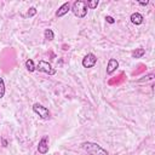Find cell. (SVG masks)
Listing matches in <instances>:
<instances>
[{"label":"cell","instance_id":"obj_11","mask_svg":"<svg viewBox=\"0 0 155 155\" xmlns=\"http://www.w3.org/2000/svg\"><path fill=\"white\" fill-rule=\"evenodd\" d=\"M44 38L48 41H52L54 39V33L52 31V29H45L44 31Z\"/></svg>","mask_w":155,"mask_h":155},{"label":"cell","instance_id":"obj_8","mask_svg":"<svg viewBox=\"0 0 155 155\" xmlns=\"http://www.w3.org/2000/svg\"><path fill=\"white\" fill-rule=\"evenodd\" d=\"M117 68H119V62H117V59L110 58V59L108 61V64H107V74H108V75H111Z\"/></svg>","mask_w":155,"mask_h":155},{"label":"cell","instance_id":"obj_6","mask_svg":"<svg viewBox=\"0 0 155 155\" xmlns=\"http://www.w3.org/2000/svg\"><path fill=\"white\" fill-rule=\"evenodd\" d=\"M48 143H50V138L48 136H42V138L39 140L38 143V151L40 154H47L48 153Z\"/></svg>","mask_w":155,"mask_h":155},{"label":"cell","instance_id":"obj_18","mask_svg":"<svg viewBox=\"0 0 155 155\" xmlns=\"http://www.w3.org/2000/svg\"><path fill=\"white\" fill-rule=\"evenodd\" d=\"M2 145H4V147H6V145H7V142H6V139H2Z\"/></svg>","mask_w":155,"mask_h":155},{"label":"cell","instance_id":"obj_12","mask_svg":"<svg viewBox=\"0 0 155 155\" xmlns=\"http://www.w3.org/2000/svg\"><path fill=\"white\" fill-rule=\"evenodd\" d=\"M25 68H27V70L28 71H34L35 69H36V67H35V64H34V61L33 59H27L25 61Z\"/></svg>","mask_w":155,"mask_h":155},{"label":"cell","instance_id":"obj_1","mask_svg":"<svg viewBox=\"0 0 155 155\" xmlns=\"http://www.w3.org/2000/svg\"><path fill=\"white\" fill-rule=\"evenodd\" d=\"M81 148L90 155H109V153L104 148L93 142H84L81 143Z\"/></svg>","mask_w":155,"mask_h":155},{"label":"cell","instance_id":"obj_9","mask_svg":"<svg viewBox=\"0 0 155 155\" xmlns=\"http://www.w3.org/2000/svg\"><path fill=\"white\" fill-rule=\"evenodd\" d=\"M130 19H131V22L133 23V24H136V25H139V24H142L143 23V16L139 13V12H134V13H132L131 15V17H130Z\"/></svg>","mask_w":155,"mask_h":155},{"label":"cell","instance_id":"obj_15","mask_svg":"<svg viewBox=\"0 0 155 155\" xmlns=\"http://www.w3.org/2000/svg\"><path fill=\"white\" fill-rule=\"evenodd\" d=\"M36 15V8L35 7H30L29 11H28V17H33Z\"/></svg>","mask_w":155,"mask_h":155},{"label":"cell","instance_id":"obj_10","mask_svg":"<svg viewBox=\"0 0 155 155\" xmlns=\"http://www.w3.org/2000/svg\"><path fill=\"white\" fill-rule=\"evenodd\" d=\"M144 54H145V50L142 48V47H138L134 51H132V57L133 58H142Z\"/></svg>","mask_w":155,"mask_h":155},{"label":"cell","instance_id":"obj_17","mask_svg":"<svg viewBox=\"0 0 155 155\" xmlns=\"http://www.w3.org/2000/svg\"><path fill=\"white\" fill-rule=\"evenodd\" d=\"M138 4H139V5H142V6H145V5H148V4H149V1H147V0H145V1H138Z\"/></svg>","mask_w":155,"mask_h":155},{"label":"cell","instance_id":"obj_13","mask_svg":"<svg viewBox=\"0 0 155 155\" xmlns=\"http://www.w3.org/2000/svg\"><path fill=\"white\" fill-rule=\"evenodd\" d=\"M98 4H99L98 0H88V1H86L87 8H91V10H94V8L98 6Z\"/></svg>","mask_w":155,"mask_h":155},{"label":"cell","instance_id":"obj_19","mask_svg":"<svg viewBox=\"0 0 155 155\" xmlns=\"http://www.w3.org/2000/svg\"><path fill=\"white\" fill-rule=\"evenodd\" d=\"M53 155H61V154H59V153H54Z\"/></svg>","mask_w":155,"mask_h":155},{"label":"cell","instance_id":"obj_14","mask_svg":"<svg viewBox=\"0 0 155 155\" xmlns=\"http://www.w3.org/2000/svg\"><path fill=\"white\" fill-rule=\"evenodd\" d=\"M5 96V82L2 80V78L0 76V99Z\"/></svg>","mask_w":155,"mask_h":155},{"label":"cell","instance_id":"obj_7","mask_svg":"<svg viewBox=\"0 0 155 155\" xmlns=\"http://www.w3.org/2000/svg\"><path fill=\"white\" fill-rule=\"evenodd\" d=\"M70 8H71L70 2H69V1L64 2V4H63V5H61V7L56 11V17H63L64 15H67V13L70 11Z\"/></svg>","mask_w":155,"mask_h":155},{"label":"cell","instance_id":"obj_16","mask_svg":"<svg viewBox=\"0 0 155 155\" xmlns=\"http://www.w3.org/2000/svg\"><path fill=\"white\" fill-rule=\"evenodd\" d=\"M105 19H107V22H108V23H110V24L115 23V19H114L111 16H107V17H105Z\"/></svg>","mask_w":155,"mask_h":155},{"label":"cell","instance_id":"obj_2","mask_svg":"<svg viewBox=\"0 0 155 155\" xmlns=\"http://www.w3.org/2000/svg\"><path fill=\"white\" fill-rule=\"evenodd\" d=\"M70 10L73 11L74 16H76L78 18H84V17L87 15L86 1H82V0H76V1H74Z\"/></svg>","mask_w":155,"mask_h":155},{"label":"cell","instance_id":"obj_5","mask_svg":"<svg viewBox=\"0 0 155 155\" xmlns=\"http://www.w3.org/2000/svg\"><path fill=\"white\" fill-rule=\"evenodd\" d=\"M97 63V57L93 53H87L84 58H82V67L84 68H93Z\"/></svg>","mask_w":155,"mask_h":155},{"label":"cell","instance_id":"obj_3","mask_svg":"<svg viewBox=\"0 0 155 155\" xmlns=\"http://www.w3.org/2000/svg\"><path fill=\"white\" fill-rule=\"evenodd\" d=\"M33 111H34L35 114H38V115H39L41 119H44V120H47V119L51 117L50 110H48L46 107H44L42 104H40V103H34V104H33Z\"/></svg>","mask_w":155,"mask_h":155},{"label":"cell","instance_id":"obj_4","mask_svg":"<svg viewBox=\"0 0 155 155\" xmlns=\"http://www.w3.org/2000/svg\"><path fill=\"white\" fill-rule=\"evenodd\" d=\"M36 69H39L40 71L46 73V74H48V75H54V74H56V69H54L48 62H46V61H39Z\"/></svg>","mask_w":155,"mask_h":155}]
</instances>
